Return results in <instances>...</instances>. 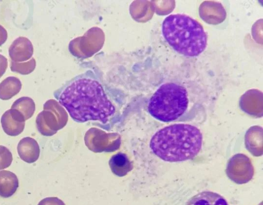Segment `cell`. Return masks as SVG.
Instances as JSON below:
<instances>
[{
  "label": "cell",
  "instance_id": "6da1fadb",
  "mask_svg": "<svg viewBox=\"0 0 263 205\" xmlns=\"http://www.w3.org/2000/svg\"><path fill=\"white\" fill-rule=\"evenodd\" d=\"M107 91L95 73L89 70L66 82L54 96L74 121L106 124L116 112Z\"/></svg>",
  "mask_w": 263,
  "mask_h": 205
},
{
  "label": "cell",
  "instance_id": "7a4b0ae2",
  "mask_svg": "<svg viewBox=\"0 0 263 205\" xmlns=\"http://www.w3.org/2000/svg\"><path fill=\"white\" fill-rule=\"evenodd\" d=\"M202 135L196 127L177 124L165 127L152 136L149 147L162 160L180 162L194 158L200 152Z\"/></svg>",
  "mask_w": 263,
  "mask_h": 205
},
{
  "label": "cell",
  "instance_id": "3957f363",
  "mask_svg": "<svg viewBox=\"0 0 263 205\" xmlns=\"http://www.w3.org/2000/svg\"><path fill=\"white\" fill-rule=\"evenodd\" d=\"M162 32L170 46L185 56H197L206 48L207 36L203 27L189 16L175 14L166 16Z\"/></svg>",
  "mask_w": 263,
  "mask_h": 205
},
{
  "label": "cell",
  "instance_id": "277c9868",
  "mask_svg": "<svg viewBox=\"0 0 263 205\" xmlns=\"http://www.w3.org/2000/svg\"><path fill=\"white\" fill-rule=\"evenodd\" d=\"M188 104L186 89L178 84L167 83L162 84L151 96L148 111L155 119L170 122L182 116Z\"/></svg>",
  "mask_w": 263,
  "mask_h": 205
},
{
  "label": "cell",
  "instance_id": "5b68a950",
  "mask_svg": "<svg viewBox=\"0 0 263 205\" xmlns=\"http://www.w3.org/2000/svg\"><path fill=\"white\" fill-rule=\"evenodd\" d=\"M1 125L4 132L11 136H16L24 130L25 119L17 110L10 109L2 116Z\"/></svg>",
  "mask_w": 263,
  "mask_h": 205
},
{
  "label": "cell",
  "instance_id": "8992f818",
  "mask_svg": "<svg viewBox=\"0 0 263 205\" xmlns=\"http://www.w3.org/2000/svg\"><path fill=\"white\" fill-rule=\"evenodd\" d=\"M33 53L31 41L25 37L15 39L9 48V54L12 61L21 62L30 59Z\"/></svg>",
  "mask_w": 263,
  "mask_h": 205
},
{
  "label": "cell",
  "instance_id": "52a82bcc",
  "mask_svg": "<svg viewBox=\"0 0 263 205\" xmlns=\"http://www.w3.org/2000/svg\"><path fill=\"white\" fill-rule=\"evenodd\" d=\"M17 150L21 159L29 163L35 162L40 156V149L38 143L31 137L22 138L17 145Z\"/></svg>",
  "mask_w": 263,
  "mask_h": 205
},
{
  "label": "cell",
  "instance_id": "ba28073f",
  "mask_svg": "<svg viewBox=\"0 0 263 205\" xmlns=\"http://www.w3.org/2000/svg\"><path fill=\"white\" fill-rule=\"evenodd\" d=\"M186 205H229L226 199L217 193L203 191L191 197Z\"/></svg>",
  "mask_w": 263,
  "mask_h": 205
},
{
  "label": "cell",
  "instance_id": "9c48e42d",
  "mask_svg": "<svg viewBox=\"0 0 263 205\" xmlns=\"http://www.w3.org/2000/svg\"><path fill=\"white\" fill-rule=\"evenodd\" d=\"M108 163L111 172L119 177L126 175L133 169V162L126 154L122 152L112 155Z\"/></svg>",
  "mask_w": 263,
  "mask_h": 205
},
{
  "label": "cell",
  "instance_id": "30bf717a",
  "mask_svg": "<svg viewBox=\"0 0 263 205\" xmlns=\"http://www.w3.org/2000/svg\"><path fill=\"white\" fill-rule=\"evenodd\" d=\"M18 187V180L16 175L12 172L4 170L0 171V196L8 198L13 195Z\"/></svg>",
  "mask_w": 263,
  "mask_h": 205
},
{
  "label": "cell",
  "instance_id": "8fae6325",
  "mask_svg": "<svg viewBox=\"0 0 263 205\" xmlns=\"http://www.w3.org/2000/svg\"><path fill=\"white\" fill-rule=\"evenodd\" d=\"M22 88L20 80L14 76H9L0 84V98L8 100L16 95Z\"/></svg>",
  "mask_w": 263,
  "mask_h": 205
},
{
  "label": "cell",
  "instance_id": "7c38bea8",
  "mask_svg": "<svg viewBox=\"0 0 263 205\" xmlns=\"http://www.w3.org/2000/svg\"><path fill=\"white\" fill-rule=\"evenodd\" d=\"M11 109L19 111L24 117L25 120L33 115L35 106L33 100L29 97H22L16 99L11 106Z\"/></svg>",
  "mask_w": 263,
  "mask_h": 205
},
{
  "label": "cell",
  "instance_id": "4fadbf2b",
  "mask_svg": "<svg viewBox=\"0 0 263 205\" xmlns=\"http://www.w3.org/2000/svg\"><path fill=\"white\" fill-rule=\"evenodd\" d=\"M36 66L35 60L31 58L29 61L18 63L13 61L10 62V69L12 72L22 75H27L33 72Z\"/></svg>",
  "mask_w": 263,
  "mask_h": 205
},
{
  "label": "cell",
  "instance_id": "5bb4252c",
  "mask_svg": "<svg viewBox=\"0 0 263 205\" xmlns=\"http://www.w3.org/2000/svg\"><path fill=\"white\" fill-rule=\"evenodd\" d=\"M12 159V155L10 150L6 147L0 145V170L9 167Z\"/></svg>",
  "mask_w": 263,
  "mask_h": 205
},
{
  "label": "cell",
  "instance_id": "9a60e30c",
  "mask_svg": "<svg viewBox=\"0 0 263 205\" xmlns=\"http://www.w3.org/2000/svg\"><path fill=\"white\" fill-rule=\"evenodd\" d=\"M37 205H65L57 197H47L41 200Z\"/></svg>",
  "mask_w": 263,
  "mask_h": 205
},
{
  "label": "cell",
  "instance_id": "2e32d148",
  "mask_svg": "<svg viewBox=\"0 0 263 205\" xmlns=\"http://www.w3.org/2000/svg\"><path fill=\"white\" fill-rule=\"evenodd\" d=\"M7 66V59L3 55L0 54V78L6 72Z\"/></svg>",
  "mask_w": 263,
  "mask_h": 205
},
{
  "label": "cell",
  "instance_id": "e0dca14e",
  "mask_svg": "<svg viewBox=\"0 0 263 205\" xmlns=\"http://www.w3.org/2000/svg\"><path fill=\"white\" fill-rule=\"evenodd\" d=\"M7 36L6 30L0 25V46L5 43L7 39Z\"/></svg>",
  "mask_w": 263,
  "mask_h": 205
}]
</instances>
